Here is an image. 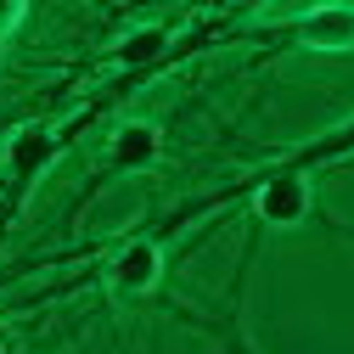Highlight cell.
I'll return each instance as SVG.
<instances>
[{
    "mask_svg": "<svg viewBox=\"0 0 354 354\" xmlns=\"http://www.w3.org/2000/svg\"><path fill=\"white\" fill-rule=\"evenodd\" d=\"M276 39L298 51H354V6H309Z\"/></svg>",
    "mask_w": 354,
    "mask_h": 354,
    "instance_id": "obj_3",
    "label": "cell"
},
{
    "mask_svg": "<svg viewBox=\"0 0 354 354\" xmlns=\"http://www.w3.org/2000/svg\"><path fill=\"white\" fill-rule=\"evenodd\" d=\"M23 17H28V6H23V0H0V51L12 46V34L23 28Z\"/></svg>",
    "mask_w": 354,
    "mask_h": 354,
    "instance_id": "obj_4",
    "label": "cell"
},
{
    "mask_svg": "<svg viewBox=\"0 0 354 354\" xmlns=\"http://www.w3.org/2000/svg\"><path fill=\"white\" fill-rule=\"evenodd\" d=\"M158 158H163V124H158V118H113L107 152H102V163H96V174H91V186L79 192L73 214L91 203L107 180H118V174H141V169H152Z\"/></svg>",
    "mask_w": 354,
    "mask_h": 354,
    "instance_id": "obj_1",
    "label": "cell"
},
{
    "mask_svg": "<svg viewBox=\"0 0 354 354\" xmlns=\"http://www.w3.org/2000/svg\"><path fill=\"white\" fill-rule=\"evenodd\" d=\"M163 236L158 231H136V236H124L107 264H102V276H107V292L113 298H147L158 281H163Z\"/></svg>",
    "mask_w": 354,
    "mask_h": 354,
    "instance_id": "obj_2",
    "label": "cell"
},
{
    "mask_svg": "<svg viewBox=\"0 0 354 354\" xmlns=\"http://www.w3.org/2000/svg\"><path fill=\"white\" fill-rule=\"evenodd\" d=\"M0 354H6V332H0Z\"/></svg>",
    "mask_w": 354,
    "mask_h": 354,
    "instance_id": "obj_6",
    "label": "cell"
},
{
    "mask_svg": "<svg viewBox=\"0 0 354 354\" xmlns=\"http://www.w3.org/2000/svg\"><path fill=\"white\" fill-rule=\"evenodd\" d=\"M219 337H225V348H231V354H253V348H248V337H242V326H236V309H231V321L219 326Z\"/></svg>",
    "mask_w": 354,
    "mask_h": 354,
    "instance_id": "obj_5",
    "label": "cell"
}]
</instances>
